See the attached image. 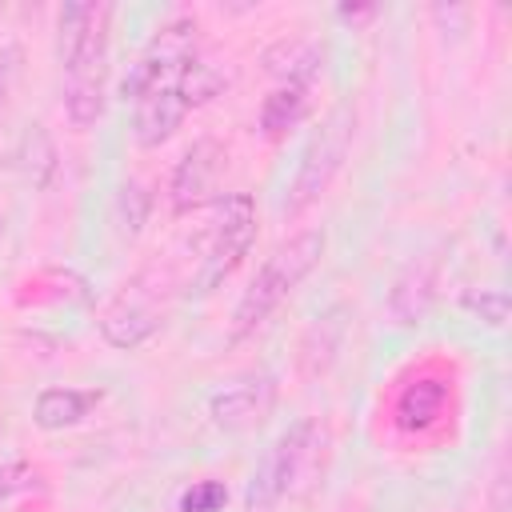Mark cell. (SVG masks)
Wrapping results in <instances>:
<instances>
[{"label": "cell", "mask_w": 512, "mask_h": 512, "mask_svg": "<svg viewBox=\"0 0 512 512\" xmlns=\"http://www.w3.org/2000/svg\"><path fill=\"white\" fill-rule=\"evenodd\" d=\"M264 64L272 76H280V84H304L312 88L316 72L324 68V48L308 36H292V40H276L264 52Z\"/></svg>", "instance_id": "cell-13"}, {"label": "cell", "mask_w": 512, "mask_h": 512, "mask_svg": "<svg viewBox=\"0 0 512 512\" xmlns=\"http://www.w3.org/2000/svg\"><path fill=\"white\" fill-rule=\"evenodd\" d=\"M196 52H200V24H196V16L180 12V16L164 20L152 32V40L140 48L132 72L124 76V100H136L144 88H152V84L184 72L196 60Z\"/></svg>", "instance_id": "cell-6"}, {"label": "cell", "mask_w": 512, "mask_h": 512, "mask_svg": "<svg viewBox=\"0 0 512 512\" xmlns=\"http://www.w3.org/2000/svg\"><path fill=\"white\" fill-rule=\"evenodd\" d=\"M340 336H344L340 312H324V316L308 328V336H304V344H300V368H304V376H320V372L336 360Z\"/></svg>", "instance_id": "cell-16"}, {"label": "cell", "mask_w": 512, "mask_h": 512, "mask_svg": "<svg viewBox=\"0 0 512 512\" xmlns=\"http://www.w3.org/2000/svg\"><path fill=\"white\" fill-rule=\"evenodd\" d=\"M324 248H328L324 228H300V232H292L288 240H280V244L264 256V264L256 268L252 284L240 292V300H236V308H232L228 344H240V340H248L256 328H264V320L320 268Z\"/></svg>", "instance_id": "cell-3"}, {"label": "cell", "mask_w": 512, "mask_h": 512, "mask_svg": "<svg viewBox=\"0 0 512 512\" xmlns=\"http://www.w3.org/2000/svg\"><path fill=\"white\" fill-rule=\"evenodd\" d=\"M228 504V488L224 480H192L180 500H176V512H220Z\"/></svg>", "instance_id": "cell-18"}, {"label": "cell", "mask_w": 512, "mask_h": 512, "mask_svg": "<svg viewBox=\"0 0 512 512\" xmlns=\"http://www.w3.org/2000/svg\"><path fill=\"white\" fill-rule=\"evenodd\" d=\"M480 324H488V328H504V320H508V308H512V300H508V292L504 288H480V292H464V300H460Z\"/></svg>", "instance_id": "cell-17"}, {"label": "cell", "mask_w": 512, "mask_h": 512, "mask_svg": "<svg viewBox=\"0 0 512 512\" xmlns=\"http://www.w3.org/2000/svg\"><path fill=\"white\" fill-rule=\"evenodd\" d=\"M148 204H152V196L144 192V184H140V180H128V184L120 188V224H124V232H128V236H136V232L144 228Z\"/></svg>", "instance_id": "cell-19"}, {"label": "cell", "mask_w": 512, "mask_h": 512, "mask_svg": "<svg viewBox=\"0 0 512 512\" xmlns=\"http://www.w3.org/2000/svg\"><path fill=\"white\" fill-rule=\"evenodd\" d=\"M160 284L152 280V272H136L100 312V336L112 348H140L144 340H152L164 324V300H160Z\"/></svg>", "instance_id": "cell-7"}, {"label": "cell", "mask_w": 512, "mask_h": 512, "mask_svg": "<svg viewBox=\"0 0 512 512\" xmlns=\"http://www.w3.org/2000/svg\"><path fill=\"white\" fill-rule=\"evenodd\" d=\"M276 396H280L276 376L272 372H252V376H240V380L224 384L220 392H212L208 416L224 432H248V428L264 424L272 416Z\"/></svg>", "instance_id": "cell-8"}, {"label": "cell", "mask_w": 512, "mask_h": 512, "mask_svg": "<svg viewBox=\"0 0 512 512\" xmlns=\"http://www.w3.org/2000/svg\"><path fill=\"white\" fill-rule=\"evenodd\" d=\"M112 4H68L56 12V56L64 68V116L76 132H88L104 116L108 100V48Z\"/></svg>", "instance_id": "cell-1"}, {"label": "cell", "mask_w": 512, "mask_h": 512, "mask_svg": "<svg viewBox=\"0 0 512 512\" xmlns=\"http://www.w3.org/2000/svg\"><path fill=\"white\" fill-rule=\"evenodd\" d=\"M16 76H20V48H16V44H0V124H4V116H8Z\"/></svg>", "instance_id": "cell-20"}, {"label": "cell", "mask_w": 512, "mask_h": 512, "mask_svg": "<svg viewBox=\"0 0 512 512\" xmlns=\"http://www.w3.org/2000/svg\"><path fill=\"white\" fill-rule=\"evenodd\" d=\"M352 136H356V108H352V104H336V108L324 116V124L316 128V136L304 144V152H300L296 176H292L288 196H284V216H288V220L304 216V212L328 192V184L336 180V172H340L344 160H348Z\"/></svg>", "instance_id": "cell-4"}, {"label": "cell", "mask_w": 512, "mask_h": 512, "mask_svg": "<svg viewBox=\"0 0 512 512\" xmlns=\"http://www.w3.org/2000/svg\"><path fill=\"white\" fill-rule=\"evenodd\" d=\"M252 240H256V204H252V196L248 192L216 196L208 228H204V256H200L196 276L188 280V292L204 296L216 284H224L240 268V260L248 256Z\"/></svg>", "instance_id": "cell-5"}, {"label": "cell", "mask_w": 512, "mask_h": 512, "mask_svg": "<svg viewBox=\"0 0 512 512\" xmlns=\"http://www.w3.org/2000/svg\"><path fill=\"white\" fill-rule=\"evenodd\" d=\"M436 292H440V256L424 252V256L408 260L404 272L392 280V288H388V320L396 328L424 324L432 304H436Z\"/></svg>", "instance_id": "cell-11"}, {"label": "cell", "mask_w": 512, "mask_h": 512, "mask_svg": "<svg viewBox=\"0 0 512 512\" xmlns=\"http://www.w3.org/2000/svg\"><path fill=\"white\" fill-rule=\"evenodd\" d=\"M308 116V88L304 84H280L260 104V132L264 140H284L300 120Z\"/></svg>", "instance_id": "cell-15"}, {"label": "cell", "mask_w": 512, "mask_h": 512, "mask_svg": "<svg viewBox=\"0 0 512 512\" xmlns=\"http://www.w3.org/2000/svg\"><path fill=\"white\" fill-rule=\"evenodd\" d=\"M328 452H332V436H328L324 420L304 416L292 428H284L264 448V456L256 460V468L248 476L244 512H276L284 504V496L308 492L324 476Z\"/></svg>", "instance_id": "cell-2"}, {"label": "cell", "mask_w": 512, "mask_h": 512, "mask_svg": "<svg viewBox=\"0 0 512 512\" xmlns=\"http://www.w3.org/2000/svg\"><path fill=\"white\" fill-rule=\"evenodd\" d=\"M336 512H368V504H364V500H344Z\"/></svg>", "instance_id": "cell-23"}, {"label": "cell", "mask_w": 512, "mask_h": 512, "mask_svg": "<svg viewBox=\"0 0 512 512\" xmlns=\"http://www.w3.org/2000/svg\"><path fill=\"white\" fill-rule=\"evenodd\" d=\"M100 388H44L32 404V424L44 432H64L76 428L96 404H100Z\"/></svg>", "instance_id": "cell-12"}, {"label": "cell", "mask_w": 512, "mask_h": 512, "mask_svg": "<svg viewBox=\"0 0 512 512\" xmlns=\"http://www.w3.org/2000/svg\"><path fill=\"white\" fill-rule=\"evenodd\" d=\"M444 400H448L444 380H436V376H416V380L404 384V392L396 396V424L420 432V428H428V424L440 420Z\"/></svg>", "instance_id": "cell-14"}, {"label": "cell", "mask_w": 512, "mask_h": 512, "mask_svg": "<svg viewBox=\"0 0 512 512\" xmlns=\"http://www.w3.org/2000/svg\"><path fill=\"white\" fill-rule=\"evenodd\" d=\"M504 488H508V464L500 460V464H496V476H492V508H496V512H504V508H508Z\"/></svg>", "instance_id": "cell-22"}, {"label": "cell", "mask_w": 512, "mask_h": 512, "mask_svg": "<svg viewBox=\"0 0 512 512\" xmlns=\"http://www.w3.org/2000/svg\"><path fill=\"white\" fill-rule=\"evenodd\" d=\"M228 168V152L220 140L212 136H200L172 168V180H168V200H172V212H192L200 204L212 200V188L220 180V172Z\"/></svg>", "instance_id": "cell-10"}, {"label": "cell", "mask_w": 512, "mask_h": 512, "mask_svg": "<svg viewBox=\"0 0 512 512\" xmlns=\"http://www.w3.org/2000/svg\"><path fill=\"white\" fill-rule=\"evenodd\" d=\"M192 112L188 96H184V72L144 88L132 100V136L140 148H160L164 140L176 136V128L184 124V116Z\"/></svg>", "instance_id": "cell-9"}, {"label": "cell", "mask_w": 512, "mask_h": 512, "mask_svg": "<svg viewBox=\"0 0 512 512\" xmlns=\"http://www.w3.org/2000/svg\"><path fill=\"white\" fill-rule=\"evenodd\" d=\"M36 480H40L36 468H28V464H20V460L0 464V500H4V496H16V492H24V488H32Z\"/></svg>", "instance_id": "cell-21"}]
</instances>
